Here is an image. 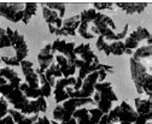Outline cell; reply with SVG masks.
Masks as SVG:
<instances>
[{
    "label": "cell",
    "instance_id": "cell-1",
    "mask_svg": "<svg viewBox=\"0 0 152 124\" xmlns=\"http://www.w3.org/2000/svg\"><path fill=\"white\" fill-rule=\"evenodd\" d=\"M92 99L94 102L98 104V109L104 115H109V112L112 110V102H116L118 100L116 93L113 92L112 83L109 81L98 82L96 84V92Z\"/></svg>",
    "mask_w": 152,
    "mask_h": 124
},
{
    "label": "cell",
    "instance_id": "cell-2",
    "mask_svg": "<svg viewBox=\"0 0 152 124\" xmlns=\"http://www.w3.org/2000/svg\"><path fill=\"white\" fill-rule=\"evenodd\" d=\"M94 104V100L92 98H86V99H69L62 104H57V106L53 110V120L57 122H68L69 119L72 118V115L76 110L85 105Z\"/></svg>",
    "mask_w": 152,
    "mask_h": 124
},
{
    "label": "cell",
    "instance_id": "cell-3",
    "mask_svg": "<svg viewBox=\"0 0 152 124\" xmlns=\"http://www.w3.org/2000/svg\"><path fill=\"white\" fill-rule=\"evenodd\" d=\"M0 95L4 96L7 102L13 106V109L20 112L27 107L30 101V99H28L20 89V86H13L11 83H6L5 86L0 87Z\"/></svg>",
    "mask_w": 152,
    "mask_h": 124
},
{
    "label": "cell",
    "instance_id": "cell-4",
    "mask_svg": "<svg viewBox=\"0 0 152 124\" xmlns=\"http://www.w3.org/2000/svg\"><path fill=\"white\" fill-rule=\"evenodd\" d=\"M91 24L92 25L89 28V31L94 36L98 35V36H103L104 39H106L112 33L116 31V24L113 22V20L102 12H98V15L96 16V18Z\"/></svg>",
    "mask_w": 152,
    "mask_h": 124
},
{
    "label": "cell",
    "instance_id": "cell-5",
    "mask_svg": "<svg viewBox=\"0 0 152 124\" xmlns=\"http://www.w3.org/2000/svg\"><path fill=\"white\" fill-rule=\"evenodd\" d=\"M75 84H76V78L74 76L68 78L62 77L57 80L56 86L53 88L56 102L62 104L69 99H72V94L75 92Z\"/></svg>",
    "mask_w": 152,
    "mask_h": 124
},
{
    "label": "cell",
    "instance_id": "cell-6",
    "mask_svg": "<svg viewBox=\"0 0 152 124\" xmlns=\"http://www.w3.org/2000/svg\"><path fill=\"white\" fill-rule=\"evenodd\" d=\"M138 113L137 111L132 107V106L127 101H122L118 106L112 107V110L109 112V117L111 123H123V122H129V123H135L138 119Z\"/></svg>",
    "mask_w": 152,
    "mask_h": 124
},
{
    "label": "cell",
    "instance_id": "cell-7",
    "mask_svg": "<svg viewBox=\"0 0 152 124\" xmlns=\"http://www.w3.org/2000/svg\"><path fill=\"white\" fill-rule=\"evenodd\" d=\"M6 33H7L10 41H11V47H13V49L16 52L15 58L20 63L23 62L28 57V53H29V48H28L24 36L21 33H18V30H13L10 27L6 28Z\"/></svg>",
    "mask_w": 152,
    "mask_h": 124
},
{
    "label": "cell",
    "instance_id": "cell-8",
    "mask_svg": "<svg viewBox=\"0 0 152 124\" xmlns=\"http://www.w3.org/2000/svg\"><path fill=\"white\" fill-rule=\"evenodd\" d=\"M24 7L23 3H0V17L13 23L22 22Z\"/></svg>",
    "mask_w": 152,
    "mask_h": 124
},
{
    "label": "cell",
    "instance_id": "cell-9",
    "mask_svg": "<svg viewBox=\"0 0 152 124\" xmlns=\"http://www.w3.org/2000/svg\"><path fill=\"white\" fill-rule=\"evenodd\" d=\"M99 82V73H92L89 74L83 81L82 86L79 91H75L72 94V98L75 99H86V98H92L94 92H96V84Z\"/></svg>",
    "mask_w": 152,
    "mask_h": 124
},
{
    "label": "cell",
    "instance_id": "cell-10",
    "mask_svg": "<svg viewBox=\"0 0 152 124\" xmlns=\"http://www.w3.org/2000/svg\"><path fill=\"white\" fill-rule=\"evenodd\" d=\"M98 15V11L94 10L93 7L91 9H86L83 10L81 13H80V17H81V21H80V25L77 28V34L80 36L85 40H91V39H94L96 36L89 31V24L94 21L96 16Z\"/></svg>",
    "mask_w": 152,
    "mask_h": 124
},
{
    "label": "cell",
    "instance_id": "cell-11",
    "mask_svg": "<svg viewBox=\"0 0 152 124\" xmlns=\"http://www.w3.org/2000/svg\"><path fill=\"white\" fill-rule=\"evenodd\" d=\"M103 112L99 109H79L72 115L77 124H99Z\"/></svg>",
    "mask_w": 152,
    "mask_h": 124
},
{
    "label": "cell",
    "instance_id": "cell-12",
    "mask_svg": "<svg viewBox=\"0 0 152 124\" xmlns=\"http://www.w3.org/2000/svg\"><path fill=\"white\" fill-rule=\"evenodd\" d=\"M129 65H130L132 81H133V83H134V86H135V89H137L138 94H144L141 84H142V78H144L145 74H147V67L140 60L133 59V58H130Z\"/></svg>",
    "mask_w": 152,
    "mask_h": 124
},
{
    "label": "cell",
    "instance_id": "cell-13",
    "mask_svg": "<svg viewBox=\"0 0 152 124\" xmlns=\"http://www.w3.org/2000/svg\"><path fill=\"white\" fill-rule=\"evenodd\" d=\"M97 49L100 52H104L105 56H122L126 52V46L123 41H113L107 42L103 36H99L97 39Z\"/></svg>",
    "mask_w": 152,
    "mask_h": 124
},
{
    "label": "cell",
    "instance_id": "cell-14",
    "mask_svg": "<svg viewBox=\"0 0 152 124\" xmlns=\"http://www.w3.org/2000/svg\"><path fill=\"white\" fill-rule=\"evenodd\" d=\"M151 39V33L144 28V27H138L134 31H132L130 34L127 35V38L124 40V46H126V49H137L140 41H144V40H148Z\"/></svg>",
    "mask_w": 152,
    "mask_h": 124
},
{
    "label": "cell",
    "instance_id": "cell-15",
    "mask_svg": "<svg viewBox=\"0 0 152 124\" xmlns=\"http://www.w3.org/2000/svg\"><path fill=\"white\" fill-rule=\"evenodd\" d=\"M75 47H76L75 42H68L63 39H57L52 44V52L54 54L58 52V54L64 56L65 58H68L70 62L75 64V60L77 58L75 56Z\"/></svg>",
    "mask_w": 152,
    "mask_h": 124
},
{
    "label": "cell",
    "instance_id": "cell-16",
    "mask_svg": "<svg viewBox=\"0 0 152 124\" xmlns=\"http://www.w3.org/2000/svg\"><path fill=\"white\" fill-rule=\"evenodd\" d=\"M22 73L26 78V83L34 89H40V77L36 74V70L34 69V64L30 60L21 62Z\"/></svg>",
    "mask_w": 152,
    "mask_h": 124
},
{
    "label": "cell",
    "instance_id": "cell-17",
    "mask_svg": "<svg viewBox=\"0 0 152 124\" xmlns=\"http://www.w3.org/2000/svg\"><path fill=\"white\" fill-rule=\"evenodd\" d=\"M54 60V53L52 52V45L47 44L39 53H37V62H39V69L36 70L37 75L45 74L46 70L52 65Z\"/></svg>",
    "mask_w": 152,
    "mask_h": 124
},
{
    "label": "cell",
    "instance_id": "cell-18",
    "mask_svg": "<svg viewBox=\"0 0 152 124\" xmlns=\"http://www.w3.org/2000/svg\"><path fill=\"white\" fill-rule=\"evenodd\" d=\"M81 17L80 15H75L72 17L63 20V25L61 29H57L56 34L57 36H75L77 28L80 25Z\"/></svg>",
    "mask_w": 152,
    "mask_h": 124
},
{
    "label": "cell",
    "instance_id": "cell-19",
    "mask_svg": "<svg viewBox=\"0 0 152 124\" xmlns=\"http://www.w3.org/2000/svg\"><path fill=\"white\" fill-rule=\"evenodd\" d=\"M75 56H79L80 59H82L86 63L89 64H94V65H98L100 64L98 56L91 49V46L88 42H83L80 44L75 47Z\"/></svg>",
    "mask_w": 152,
    "mask_h": 124
},
{
    "label": "cell",
    "instance_id": "cell-20",
    "mask_svg": "<svg viewBox=\"0 0 152 124\" xmlns=\"http://www.w3.org/2000/svg\"><path fill=\"white\" fill-rule=\"evenodd\" d=\"M41 9H42V16H44V20L45 22L47 23V25H51V27H54L57 29H61L62 25H63V20L59 17V15L57 13L56 11L48 9L44 3L40 5Z\"/></svg>",
    "mask_w": 152,
    "mask_h": 124
},
{
    "label": "cell",
    "instance_id": "cell-21",
    "mask_svg": "<svg viewBox=\"0 0 152 124\" xmlns=\"http://www.w3.org/2000/svg\"><path fill=\"white\" fill-rule=\"evenodd\" d=\"M54 60L56 63L59 65L61 67V71L63 74V77L68 78L74 76V74L76 73V66L72 62H70L68 58H65L62 54H54Z\"/></svg>",
    "mask_w": 152,
    "mask_h": 124
},
{
    "label": "cell",
    "instance_id": "cell-22",
    "mask_svg": "<svg viewBox=\"0 0 152 124\" xmlns=\"http://www.w3.org/2000/svg\"><path fill=\"white\" fill-rule=\"evenodd\" d=\"M115 5L127 15L141 13L148 6L147 3H116Z\"/></svg>",
    "mask_w": 152,
    "mask_h": 124
},
{
    "label": "cell",
    "instance_id": "cell-23",
    "mask_svg": "<svg viewBox=\"0 0 152 124\" xmlns=\"http://www.w3.org/2000/svg\"><path fill=\"white\" fill-rule=\"evenodd\" d=\"M9 115L13 118L15 124H33L37 120L40 116L39 115H33V116H26L22 112L17 111L15 109H9Z\"/></svg>",
    "mask_w": 152,
    "mask_h": 124
},
{
    "label": "cell",
    "instance_id": "cell-24",
    "mask_svg": "<svg viewBox=\"0 0 152 124\" xmlns=\"http://www.w3.org/2000/svg\"><path fill=\"white\" fill-rule=\"evenodd\" d=\"M45 78L47 80V82L50 83V86L52 88H54L56 86V81L57 78H62L63 77V74L61 71V67L57 63H52V65L45 71Z\"/></svg>",
    "mask_w": 152,
    "mask_h": 124
},
{
    "label": "cell",
    "instance_id": "cell-25",
    "mask_svg": "<svg viewBox=\"0 0 152 124\" xmlns=\"http://www.w3.org/2000/svg\"><path fill=\"white\" fill-rule=\"evenodd\" d=\"M0 76L4 77L9 83H11L13 86H21V83H22V78L18 76V74L10 66L0 69Z\"/></svg>",
    "mask_w": 152,
    "mask_h": 124
},
{
    "label": "cell",
    "instance_id": "cell-26",
    "mask_svg": "<svg viewBox=\"0 0 152 124\" xmlns=\"http://www.w3.org/2000/svg\"><path fill=\"white\" fill-rule=\"evenodd\" d=\"M134 104H135V111L138 115H146L152 111V102L150 99L137 98L134 100Z\"/></svg>",
    "mask_w": 152,
    "mask_h": 124
},
{
    "label": "cell",
    "instance_id": "cell-27",
    "mask_svg": "<svg viewBox=\"0 0 152 124\" xmlns=\"http://www.w3.org/2000/svg\"><path fill=\"white\" fill-rule=\"evenodd\" d=\"M152 57V45H145L141 47H138L134 52H133V59H137V60H141L145 58Z\"/></svg>",
    "mask_w": 152,
    "mask_h": 124
},
{
    "label": "cell",
    "instance_id": "cell-28",
    "mask_svg": "<svg viewBox=\"0 0 152 124\" xmlns=\"http://www.w3.org/2000/svg\"><path fill=\"white\" fill-rule=\"evenodd\" d=\"M26 4V7H24V12H23V24H28L31 20V17L36 13L37 11V7H39V5H37L36 3H24Z\"/></svg>",
    "mask_w": 152,
    "mask_h": 124
},
{
    "label": "cell",
    "instance_id": "cell-29",
    "mask_svg": "<svg viewBox=\"0 0 152 124\" xmlns=\"http://www.w3.org/2000/svg\"><path fill=\"white\" fill-rule=\"evenodd\" d=\"M20 89L23 92V94L28 98V99H37L42 96L40 89H34V88H30L26 82H22L20 86Z\"/></svg>",
    "mask_w": 152,
    "mask_h": 124
},
{
    "label": "cell",
    "instance_id": "cell-30",
    "mask_svg": "<svg viewBox=\"0 0 152 124\" xmlns=\"http://www.w3.org/2000/svg\"><path fill=\"white\" fill-rule=\"evenodd\" d=\"M39 77H40V92H41V95L44 98H50L51 94H52L53 88L50 86V83L45 78V75L44 74L39 75Z\"/></svg>",
    "mask_w": 152,
    "mask_h": 124
},
{
    "label": "cell",
    "instance_id": "cell-31",
    "mask_svg": "<svg viewBox=\"0 0 152 124\" xmlns=\"http://www.w3.org/2000/svg\"><path fill=\"white\" fill-rule=\"evenodd\" d=\"M48 9L56 11L57 13L59 15V17L63 20L64 16H65V12H66V4L65 3H44Z\"/></svg>",
    "mask_w": 152,
    "mask_h": 124
},
{
    "label": "cell",
    "instance_id": "cell-32",
    "mask_svg": "<svg viewBox=\"0 0 152 124\" xmlns=\"http://www.w3.org/2000/svg\"><path fill=\"white\" fill-rule=\"evenodd\" d=\"M128 31H129V25L126 24L121 31H118V33H116V31H115V33H112L110 36L106 38L105 40H106V41H111V42H113V41H121V40H123V39L127 38Z\"/></svg>",
    "mask_w": 152,
    "mask_h": 124
},
{
    "label": "cell",
    "instance_id": "cell-33",
    "mask_svg": "<svg viewBox=\"0 0 152 124\" xmlns=\"http://www.w3.org/2000/svg\"><path fill=\"white\" fill-rule=\"evenodd\" d=\"M115 71V67L111 65H105V64H99L98 66V73H99V82H104L106 76L109 74H112Z\"/></svg>",
    "mask_w": 152,
    "mask_h": 124
},
{
    "label": "cell",
    "instance_id": "cell-34",
    "mask_svg": "<svg viewBox=\"0 0 152 124\" xmlns=\"http://www.w3.org/2000/svg\"><path fill=\"white\" fill-rule=\"evenodd\" d=\"M7 47H11V41H10V38L6 33V29L0 27V49L1 48H7Z\"/></svg>",
    "mask_w": 152,
    "mask_h": 124
},
{
    "label": "cell",
    "instance_id": "cell-35",
    "mask_svg": "<svg viewBox=\"0 0 152 124\" xmlns=\"http://www.w3.org/2000/svg\"><path fill=\"white\" fill-rule=\"evenodd\" d=\"M9 115V102L7 100L0 95V116L5 117Z\"/></svg>",
    "mask_w": 152,
    "mask_h": 124
},
{
    "label": "cell",
    "instance_id": "cell-36",
    "mask_svg": "<svg viewBox=\"0 0 152 124\" xmlns=\"http://www.w3.org/2000/svg\"><path fill=\"white\" fill-rule=\"evenodd\" d=\"M93 9L99 11L103 10H112L113 9V4L112 3H93Z\"/></svg>",
    "mask_w": 152,
    "mask_h": 124
},
{
    "label": "cell",
    "instance_id": "cell-37",
    "mask_svg": "<svg viewBox=\"0 0 152 124\" xmlns=\"http://www.w3.org/2000/svg\"><path fill=\"white\" fill-rule=\"evenodd\" d=\"M1 62H4V63H5L6 65H9V66H18V65H21V63L15 58V56H13V57L1 56Z\"/></svg>",
    "mask_w": 152,
    "mask_h": 124
},
{
    "label": "cell",
    "instance_id": "cell-38",
    "mask_svg": "<svg viewBox=\"0 0 152 124\" xmlns=\"http://www.w3.org/2000/svg\"><path fill=\"white\" fill-rule=\"evenodd\" d=\"M0 124H15V120L10 115H7L3 119H0Z\"/></svg>",
    "mask_w": 152,
    "mask_h": 124
},
{
    "label": "cell",
    "instance_id": "cell-39",
    "mask_svg": "<svg viewBox=\"0 0 152 124\" xmlns=\"http://www.w3.org/2000/svg\"><path fill=\"white\" fill-rule=\"evenodd\" d=\"M33 124H51V120L47 117H39L36 122H34Z\"/></svg>",
    "mask_w": 152,
    "mask_h": 124
},
{
    "label": "cell",
    "instance_id": "cell-40",
    "mask_svg": "<svg viewBox=\"0 0 152 124\" xmlns=\"http://www.w3.org/2000/svg\"><path fill=\"white\" fill-rule=\"evenodd\" d=\"M110 123H111V120H110L109 115H103V117L100 118L99 124H110Z\"/></svg>",
    "mask_w": 152,
    "mask_h": 124
},
{
    "label": "cell",
    "instance_id": "cell-41",
    "mask_svg": "<svg viewBox=\"0 0 152 124\" xmlns=\"http://www.w3.org/2000/svg\"><path fill=\"white\" fill-rule=\"evenodd\" d=\"M82 81L83 80H81V78H76V84H75V91H79L80 88H81V86H82Z\"/></svg>",
    "mask_w": 152,
    "mask_h": 124
},
{
    "label": "cell",
    "instance_id": "cell-42",
    "mask_svg": "<svg viewBox=\"0 0 152 124\" xmlns=\"http://www.w3.org/2000/svg\"><path fill=\"white\" fill-rule=\"evenodd\" d=\"M51 124H65V123H64V122L59 123V122H57V120H51Z\"/></svg>",
    "mask_w": 152,
    "mask_h": 124
},
{
    "label": "cell",
    "instance_id": "cell-43",
    "mask_svg": "<svg viewBox=\"0 0 152 124\" xmlns=\"http://www.w3.org/2000/svg\"><path fill=\"white\" fill-rule=\"evenodd\" d=\"M148 99H150V100H151V102H152V93H150V94H148Z\"/></svg>",
    "mask_w": 152,
    "mask_h": 124
},
{
    "label": "cell",
    "instance_id": "cell-44",
    "mask_svg": "<svg viewBox=\"0 0 152 124\" xmlns=\"http://www.w3.org/2000/svg\"><path fill=\"white\" fill-rule=\"evenodd\" d=\"M120 124H132V123H129V122H123V123H120Z\"/></svg>",
    "mask_w": 152,
    "mask_h": 124
},
{
    "label": "cell",
    "instance_id": "cell-45",
    "mask_svg": "<svg viewBox=\"0 0 152 124\" xmlns=\"http://www.w3.org/2000/svg\"><path fill=\"white\" fill-rule=\"evenodd\" d=\"M151 71H152V60H151Z\"/></svg>",
    "mask_w": 152,
    "mask_h": 124
},
{
    "label": "cell",
    "instance_id": "cell-46",
    "mask_svg": "<svg viewBox=\"0 0 152 124\" xmlns=\"http://www.w3.org/2000/svg\"><path fill=\"white\" fill-rule=\"evenodd\" d=\"M0 63H1V56H0Z\"/></svg>",
    "mask_w": 152,
    "mask_h": 124
},
{
    "label": "cell",
    "instance_id": "cell-47",
    "mask_svg": "<svg viewBox=\"0 0 152 124\" xmlns=\"http://www.w3.org/2000/svg\"><path fill=\"white\" fill-rule=\"evenodd\" d=\"M146 124H152V122H151V123H148V122H147V123H146Z\"/></svg>",
    "mask_w": 152,
    "mask_h": 124
},
{
    "label": "cell",
    "instance_id": "cell-48",
    "mask_svg": "<svg viewBox=\"0 0 152 124\" xmlns=\"http://www.w3.org/2000/svg\"><path fill=\"white\" fill-rule=\"evenodd\" d=\"M110 124H115V123H110Z\"/></svg>",
    "mask_w": 152,
    "mask_h": 124
},
{
    "label": "cell",
    "instance_id": "cell-49",
    "mask_svg": "<svg viewBox=\"0 0 152 124\" xmlns=\"http://www.w3.org/2000/svg\"><path fill=\"white\" fill-rule=\"evenodd\" d=\"M151 38H152V34H151Z\"/></svg>",
    "mask_w": 152,
    "mask_h": 124
}]
</instances>
